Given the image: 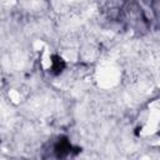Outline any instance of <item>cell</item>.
<instances>
[{
	"instance_id": "3",
	"label": "cell",
	"mask_w": 160,
	"mask_h": 160,
	"mask_svg": "<svg viewBox=\"0 0 160 160\" xmlns=\"http://www.w3.org/2000/svg\"><path fill=\"white\" fill-rule=\"evenodd\" d=\"M156 130H158V125L146 122V125H145V126L142 128V130H141V135H144V136H146V135H151V134H154Z\"/></svg>"
},
{
	"instance_id": "1",
	"label": "cell",
	"mask_w": 160,
	"mask_h": 160,
	"mask_svg": "<svg viewBox=\"0 0 160 160\" xmlns=\"http://www.w3.org/2000/svg\"><path fill=\"white\" fill-rule=\"evenodd\" d=\"M119 78H120V72L115 66H110V65L102 66L98 71V84L99 86L105 89L116 85Z\"/></svg>"
},
{
	"instance_id": "7",
	"label": "cell",
	"mask_w": 160,
	"mask_h": 160,
	"mask_svg": "<svg viewBox=\"0 0 160 160\" xmlns=\"http://www.w3.org/2000/svg\"><path fill=\"white\" fill-rule=\"evenodd\" d=\"M64 56L66 60H74L75 59V54H72V52H66Z\"/></svg>"
},
{
	"instance_id": "2",
	"label": "cell",
	"mask_w": 160,
	"mask_h": 160,
	"mask_svg": "<svg viewBox=\"0 0 160 160\" xmlns=\"http://www.w3.org/2000/svg\"><path fill=\"white\" fill-rule=\"evenodd\" d=\"M148 122L159 126V122H160V109H158V108H152V109L150 110V115H149V120H148Z\"/></svg>"
},
{
	"instance_id": "6",
	"label": "cell",
	"mask_w": 160,
	"mask_h": 160,
	"mask_svg": "<svg viewBox=\"0 0 160 160\" xmlns=\"http://www.w3.org/2000/svg\"><path fill=\"white\" fill-rule=\"evenodd\" d=\"M34 48H35V50H40L41 48H44V44H42V41H40V40H36V41H35V44H34Z\"/></svg>"
},
{
	"instance_id": "5",
	"label": "cell",
	"mask_w": 160,
	"mask_h": 160,
	"mask_svg": "<svg viewBox=\"0 0 160 160\" xmlns=\"http://www.w3.org/2000/svg\"><path fill=\"white\" fill-rule=\"evenodd\" d=\"M9 98H10V100H11L12 102H15V104H18V102L20 101V94H19L16 90H10V91H9Z\"/></svg>"
},
{
	"instance_id": "4",
	"label": "cell",
	"mask_w": 160,
	"mask_h": 160,
	"mask_svg": "<svg viewBox=\"0 0 160 160\" xmlns=\"http://www.w3.org/2000/svg\"><path fill=\"white\" fill-rule=\"evenodd\" d=\"M41 64H42V66H44L45 69L50 68V65H51L50 55H49V51H48L46 49H45V51H44V55H42V59H41Z\"/></svg>"
},
{
	"instance_id": "8",
	"label": "cell",
	"mask_w": 160,
	"mask_h": 160,
	"mask_svg": "<svg viewBox=\"0 0 160 160\" xmlns=\"http://www.w3.org/2000/svg\"><path fill=\"white\" fill-rule=\"evenodd\" d=\"M140 160H150V158H148V156H142Z\"/></svg>"
}]
</instances>
